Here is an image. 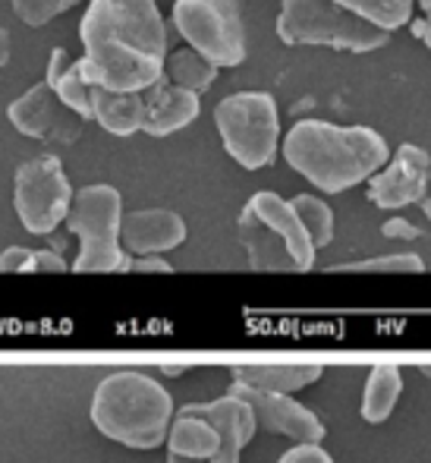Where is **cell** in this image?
Listing matches in <instances>:
<instances>
[{
    "instance_id": "cell-1",
    "label": "cell",
    "mask_w": 431,
    "mask_h": 463,
    "mask_svg": "<svg viewBox=\"0 0 431 463\" xmlns=\"http://www.w3.org/2000/svg\"><path fill=\"white\" fill-rule=\"evenodd\" d=\"M80 38L89 86L139 95L164 76L167 25L155 0H91Z\"/></svg>"
},
{
    "instance_id": "cell-2",
    "label": "cell",
    "mask_w": 431,
    "mask_h": 463,
    "mask_svg": "<svg viewBox=\"0 0 431 463\" xmlns=\"http://www.w3.org/2000/svg\"><path fill=\"white\" fill-rule=\"evenodd\" d=\"M388 142L369 127H337L324 120H299L284 139V158L322 193L371 180L388 165Z\"/></svg>"
},
{
    "instance_id": "cell-3",
    "label": "cell",
    "mask_w": 431,
    "mask_h": 463,
    "mask_svg": "<svg viewBox=\"0 0 431 463\" xmlns=\"http://www.w3.org/2000/svg\"><path fill=\"white\" fill-rule=\"evenodd\" d=\"M173 413L171 391L136 369L108 375L91 397V422L98 432L136 451H152L164 445Z\"/></svg>"
},
{
    "instance_id": "cell-4",
    "label": "cell",
    "mask_w": 431,
    "mask_h": 463,
    "mask_svg": "<svg viewBox=\"0 0 431 463\" xmlns=\"http://www.w3.org/2000/svg\"><path fill=\"white\" fill-rule=\"evenodd\" d=\"M256 429L252 410L230 394L186 403L173 413L167 432V463H239Z\"/></svg>"
},
{
    "instance_id": "cell-5",
    "label": "cell",
    "mask_w": 431,
    "mask_h": 463,
    "mask_svg": "<svg viewBox=\"0 0 431 463\" xmlns=\"http://www.w3.org/2000/svg\"><path fill=\"white\" fill-rule=\"evenodd\" d=\"M239 243L246 246L252 271H290L303 275L315 265V246L309 243L290 202L277 193H256L239 212Z\"/></svg>"
},
{
    "instance_id": "cell-6",
    "label": "cell",
    "mask_w": 431,
    "mask_h": 463,
    "mask_svg": "<svg viewBox=\"0 0 431 463\" xmlns=\"http://www.w3.org/2000/svg\"><path fill=\"white\" fill-rule=\"evenodd\" d=\"M63 224L70 233L80 237V256L73 271L80 275H114L129 271L133 259L120 246V224H123V199L114 186L95 184L73 193V205Z\"/></svg>"
},
{
    "instance_id": "cell-7",
    "label": "cell",
    "mask_w": 431,
    "mask_h": 463,
    "mask_svg": "<svg viewBox=\"0 0 431 463\" xmlns=\"http://www.w3.org/2000/svg\"><path fill=\"white\" fill-rule=\"evenodd\" d=\"M277 35L284 44H312V48L365 54V51L384 48L390 32L343 10L334 0H284L277 16Z\"/></svg>"
},
{
    "instance_id": "cell-8",
    "label": "cell",
    "mask_w": 431,
    "mask_h": 463,
    "mask_svg": "<svg viewBox=\"0 0 431 463\" xmlns=\"http://www.w3.org/2000/svg\"><path fill=\"white\" fill-rule=\"evenodd\" d=\"M214 123L224 139V148L246 171H261L274 161L280 139L277 104L267 92L227 95L214 108Z\"/></svg>"
},
{
    "instance_id": "cell-9",
    "label": "cell",
    "mask_w": 431,
    "mask_h": 463,
    "mask_svg": "<svg viewBox=\"0 0 431 463\" xmlns=\"http://www.w3.org/2000/svg\"><path fill=\"white\" fill-rule=\"evenodd\" d=\"M173 25L186 44L214 67L246 61V29L237 0H176Z\"/></svg>"
},
{
    "instance_id": "cell-10",
    "label": "cell",
    "mask_w": 431,
    "mask_h": 463,
    "mask_svg": "<svg viewBox=\"0 0 431 463\" xmlns=\"http://www.w3.org/2000/svg\"><path fill=\"white\" fill-rule=\"evenodd\" d=\"M73 205V186L63 174L61 158L38 155L25 161L13 180V208L32 237H48L67 221Z\"/></svg>"
},
{
    "instance_id": "cell-11",
    "label": "cell",
    "mask_w": 431,
    "mask_h": 463,
    "mask_svg": "<svg viewBox=\"0 0 431 463\" xmlns=\"http://www.w3.org/2000/svg\"><path fill=\"white\" fill-rule=\"evenodd\" d=\"M230 397L243 401L252 410L256 426H265L267 432H277L284 439L296 441V445H322L324 422L312 413L309 407H303L299 401H293V394H271V391H252L246 384H230L227 391Z\"/></svg>"
},
{
    "instance_id": "cell-12",
    "label": "cell",
    "mask_w": 431,
    "mask_h": 463,
    "mask_svg": "<svg viewBox=\"0 0 431 463\" xmlns=\"http://www.w3.org/2000/svg\"><path fill=\"white\" fill-rule=\"evenodd\" d=\"M6 117H10V123L19 133L44 142H63V146L80 139L82 127H86V120L80 114H73L44 82L32 86L25 95H19L6 108Z\"/></svg>"
},
{
    "instance_id": "cell-13",
    "label": "cell",
    "mask_w": 431,
    "mask_h": 463,
    "mask_svg": "<svg viewBox=\"0 0 431 463\" xmlns=\"http://www.w3.org/2000/svg\"><path fill=\"white\" fill-rule=\"evenodd\" d=\"M428 171L431 158L426 148L403 142L397 148L394 161L369 180V202L378 208H388V212L390 208H407L413 202H422L428 186Z\"/></svg>"
},
{
    "instance_id": "cell-14",
    "label": "cell",
    "mask_w": 431,
    "mask_h": 463,
    "mask_svg": "<svg viewBox=\"0 0 431 463\" xmlns=\"http://www.w3.org/2000/svg\"><path fill=\"white\" fill-rule=\"evenodd\" d=\"M186 240V221L171 208H142L123 214L120 243L123 252L133 256H161Z\"/></svg>"
},
{
    "instance_id": "cell-15",
    "label": "cell",
    "mask_w": 431,
    "mask_h": 463,
    "mask_svg": "<svg viewBox=\"0 0 431 463\" xmlns=\"http://www.w3.org/2000/svg\"><path fill=\"white\" fill-rule=\"evenodd\" d=\"M139 95H142V129L148 136H171L176 129L189 127L199 117V95L171 86L164 76Z\"/></svg>"
},
{
    "instance_id": "cell-16",
    "label": "cell",
    "mask_w": 431,
    "mask_h": 463,
    "mask_svg": "<svg viewBox=\"0 0 431 463\" xmlns=\"http://www.w3.org/2000/svg\"><path fill=\"white\" fill-rule=\"evenodd\" d=\"M44 86L51 89L73 114H80L82 120H91V86L82 70V57L73 61L67 48L51 51L48 70H44Z\"/></svg>"
},
{
    "instance_id": "cell-17",
    "label": "cell",
    "mask_w": 431,
    "mask_h": 463,
    "mask_svg": "<svg viewBox=\"0 0 431 463\" xmlns=\"http://www.w3.org/2000/svg\"><path fill=\"white\" fill-rule=\"evenodd\" d=\"M91 120L114 136H133L142 129V95L108 92L91 86Z\"/></svg>"
},
{
    "instance_id": "cell-18",
    "label": "cell",
    "mask_w": 431,
    "mask_h": 463,
    "mask_svg": "<svg viewBox=\"0 0 431 463\" xmlns=\"http://www.w3.org/2000/svg\"><path fill=\"white\" fill-rule=\"evenodd\" d=\"M322 378V366H233V382L252 391L293 394Z\"/></svg>"
},
{
    "instance_id": "cell-19",
    "label": "cell",
    "mask_w": 431,
    "mask_h": 463,
    "mask_svg": "<svg viewBox=\"0 0 431 463\" xmlns=\"http://www.w3.org/2000/svg\"><path fill=\"white\" fill-rule=\"evenodd\" d=\"M403 394V372L394 363H378L375 369L369 372V382H365L362 391V420L378 426L384 422L390 413H394L397 401Z\"/></svg>"
},
{
    "instance_id": "cell-20",
    "label": "cell",
    "mask_w": 431,
    "mask_h": 463,
    "mask_svg": "<svg viewBox=\"0 0 431 463\" xmlns=\"http://www.w3.org/2000/svg\"><path fill=\"white\" fill-rule=\"evenodd\" d=\"M214 76H218V67L208 63L201 54H195L192 48L173 51L164 61V80L171 82V86L186 89V92H192V95L205 92L214 82Z\"/></svg>"
},
{
    "instance_id": "cell-21",
    "label": "cell",
    "mask_w": 431,
    "mask_h": 463,
    "mask_svg": "<svg viewBox=\"0 0 431 463\" xmlns=\"http://www.w3.org/2000/svg\"><path fill=\"white\" fill-rule=\"evenodd\" d=\"M290 208L299 218V224H303L309 243L315 246V252L334 240V212H331L322 199L303 193V195H296V199H290Z\"/></svg>"
},
{
    "instance_id": "cell-22",
    "label": "cell",
    "mask_w": 431,
    "mask_h": 463,
    "mask_svg": "<svg viewBox=\"0 0 431 463\" xmlns=\"http://www.w3.org/2000/svg\"><path fill=\"white\" fill-rule=\"evenodd\" d=\"M343 10L356 13V16L369 19L371 25L384 32H394L409 23L413 16V0H334Z\"/></svg>"
},
{
    "instance_id": "cell-23",
    "label": "cell",
    "mask_w": 431,
    "mask_h": 463,
    "mask_svg": "<svg viewBox=\"0 0 431 463\" xmlns=\"http://www.w3.org/2000/svg\"><path fill=\"white\" fill-rule=\"evenodd\" d=\"M328 271H334V275H419V271H426V262L416 252H397V256H375L362 259V262L331 265Z\"/></svg>"
},
{
    "instance_id": "cell-24",
    "label": "cell",
    "mask_w": 431,
    "mask_h": 463,
    "mask_svg": "<svg viewBox=\"0 0 431 463\" xmlns=\"http://www.w3.org/2000/svg\"><path fill=\"white\" fill-rule=\"evenodd\" d=\"M76 4H80V0H13V13H16L25 25H44Z\"/></svg>"
},
{
    "instance_id": "cell-25",
    "label": "cell",
    "mask_w": 431,
    "mask_h": 463,
    "mask_svg": "<svg viewBox=\"0 0 431 463\" xmlns=\"http://www.w3.org/2000/svg\"><path fill=\"white\" fill-rule=\"evenodd\" d=\"M277 463H334V458H331L322 445H296V448H290Z\"/></svg>"
},
{
    "instance_id": "cell-26",
    "label": "cell",
    "mask_w": 431,
    "mask_h": 463,
    "mask_svg": "<svg viewBox=\"0 0 431 463\" xmlns=\"http://www.w3.org/2000/svg\"><path fill=\"white\" fill-rule=\"evenodd\" d=\"M32 265V250H25V246H10V250L0 252V271H29Z\"/></svg>"
},
{
    "instance_id": "cell-27",
    "label": "cell",
    "mask_w": 431,
    "mask_h": 463,
    "mask_svg": "<svg viewBox=\"0 0 431 463\" xmlns=\"http://www.w3.org/2000/svg\"><path fill=\"white\" fill-rule=\"evenodd\" d=\"M29 271H67V262H63L57 252H48V250H32V265Z\"/></svg>"
},
{
    "instance_id": "cell-28",
    "label": "cell",
    "mask_w": 431,
    "mask_h": 463,
    "mask_svg": "<svg viewBox=\"0 0 431 463\" xmlns=\"http://www.w3.org/2000/svg\"><path fill=\"white\" fill-rule=\"evenodd\" d=\"M129 271H139V275H171L173 265L158 256H139L129 262Z\"/></svg>"
},
{
    "instance_id": "cell-29",
    "label": "cell",
    "mask_w": 431,
    "mask_h": 463,
    "mask_svg": "<svg viewBox=\"0 0 431 463\" xmlns=\"http://www.w3.org/2000/svg\"><path fill=\"white\" fill-rule=\"evenodd\" d=\"M381 233H384V237H390V240H416V237H419V227L409 224L407 218H390L388 224L381 227Z\"/></svg>"
},
{
    "instance_id": "cell-30",
    "label": "cell",
    "mask_w": 431,
    "mask_h": 463,
    "mask_svg": "<svg viewBox=\"0 0 431 463\" xmlns=\"http://www.w3.org/2000/svg\"><path fill=\"white\" fill-rule=\"evenodd\" d=\"M413 35L422 38V42H426L428 48H431V13H426L419 23H413Z\"/></svg>"
},
{
    "instance_id": "cell-31",
    "label": "cell",
    "mask_w": 431,
    "mask_h": 463,
    "mask_svg": "<svg viewBox=\"0 0 431 463\" xmlns=\"http://www.w3.org/2000/svg\"><path fill=\"white\" fill-rule=\"evenodd\" d=\"M6 61H10V35H6V29L0 25V70L6 67Z\"/></svg>"
},
{
    "instance_id": "cell-32",
    "label": "cell",
    "mask_w": 431,
    "mask_h": 463,
    "mask_svg": "<svg viewBox=\"0 0 431 463\" xmlns=\"http://www.w3.org/2000/svg\"><path fill=\"white\" fill-rule=\"evenodd\" d=\"M422 208H426V214L431 218V199H422Z\"/></svg>"
},
{
    "instance_id": "cell-33",
    "label": "cell",
    "mask_w": 431,
    "mask_h": 463,
    "mask_svg": "<svg viewBox=\"0 0 431 463\" xmlns=\"http://www.w3.org/2000/svg\"><path fill=\"white\" fill-rule=\"evenodd\" d=\"M422 372H426V375H431V366H426V369H422Z\"/></svg>"
}]
</instances>
